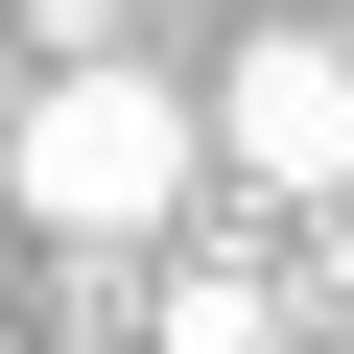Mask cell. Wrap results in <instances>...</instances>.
I'll list each match as a JSON object with an SVG mask.
<instances>
[{"label": "cell", "instance_id": "obj_1", "mask_svg": "<svg viewBox=\"0 0 354 354\" xmlns=\"http://www.w3.org/2000/svg\"><path fill=\"white\" fill-rule=\"evenodd\" d=\"M189 165H213V95H165V71H118V48H71V71H24L0 189H24L71 260H142L165 213H189Z\"/></svg>", "mask_w": 354, "mask_h": 354}, {"label": "cell", "instance_id": "obj_2", "mask_svg": "<svg viewBox=\"0 0 354 354\" xmlns=\"http://www.w3.org/2000/svg\"><path fill=\"white\" fill-rule=\"evenodd\" d=\"M213 165L283 189V213H354V24H260L213 71Z\"/></svg>", "mask_w": 354, "mask_h": 354}, {"label": "cell", "instance_id": "obj_3", "mask_svg": "<svg viewBox=\"0 0 354 354\" xmlns=\"http://www.w3.org/2000/svg\"><path fill=\"white\" fill-rule=\"evenodd\" d=\"M142 354H283V283H260V260H165Z\"/></svg>", "mask_w": 354, "mask_h": 354}, {"label": "cell", "instance_id": "obj_4", "mask_svg": "<svg viewBox=\"0 0 354 354\" xmlns=\"http://www.w3.org/2000/svg\"><path fill=\"white\" fill-rule=\"evenodd\" d=\"M0 142H24V71H0Z\"/></svg>", "mask_w": 354, "mask_h": 354}]
</instances>
